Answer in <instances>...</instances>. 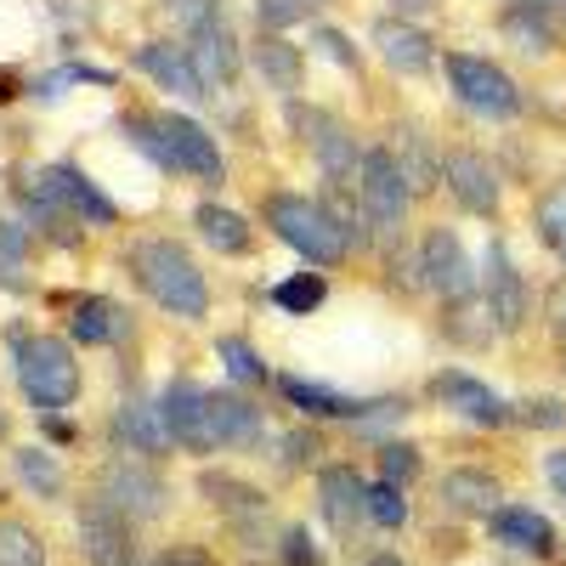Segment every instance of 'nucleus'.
<instances>
[{
  "mask_svg": "<svg viewBox=\"0 0 566 566\" xmlns=\"http://www.w3.org/2000/svg\"><path fill=\"white\" fill-rule=\"evenodd\" d=\"M216 357L227 363V374L239 386H266V363H261V352L244 340V335H221L216 340Z\"/></svg>",
  "mask_w": 566,
  "mask_h": 566,
  "instance_id": "34",
  "label": "nucleus"
},
{
  "mask_svg": "<svg viewBox=\"0 0 566 566\" xmlns=\"http://www.w3.org/2000/svg\"><path fill=\"white\" fill-rule=\"evenodd\" d=\"M193 227H199V239L216 255H250V244H255V227L239 210H227V205H199L193 210Z\"/></svg>",
  "mask_w": 566,
  "mask_h": 566,
  "instance_id": "28",
  "label": "nucleus"
},
{
  "mask_svg": "<svg viewBox=\"0 0 566 566\" xmlns=\"http://www.w3.org/2000/svg\"><path fill=\"white\" fill-rule=\"evenodd\" d=\"M442 181H448V193L459 199V210L470 216H499V170L476 154V148H453L442 159Z\"/></svg>",
  "mask_w": 566,
  "mask_h": 566,
  "instance_id": "15",
  "label": "nucleus"
},
{
  "mask_svg": "<svg viewBox=\"0 0 566 566\" xmlns=\"http://www.w3.org/2000/svg\"><path fill=\"white\" fill-rule=\"evenodd\" d=\"M18 386L40 413H57L80 397V357L63 335H18Z\"/></svg>",
  "mask_w": 566,
  "mask_h": 566,
  "instance_id": "3",
  "label": "nucleus"
},
{
  "mask_svg": "<svg viewBox=\"0 0 566 566\" xmlns=\"http://www.w3.org/2000/svg\"><path fill=\"white\" fill-rule=\"evenodd\" d=\"M108 437H114L119 453H130L142 464H159L176 448L170 431H165V419H159V402H148V397H125L114 408V419H108Z\"/></svg>",
  "mask_w": 566,
  "mask_h": 566,
  "instance_id": "13",
  "label": "nucleus"
},
{
  "mask_svg": "<svg viewBox=\"0 0 566 566\" xmlns=\"http://www.w3.org/2000/svg\"><path fill=\"white\" fill-rule=\"evenodd\" d=\"M187 57H193V74L205 85V97L216 85H232L239 80V40L227 34V23H210L193 34V45H187Z\"/></svg>",
  "mask_w": 566,
  "mask_h": 566,
  "instance_id": "23",
  "label": "nucleus"
},
{
  "mask_svg": "<svg viewBox=\"0 0 566 566\" xmlns=\"http://www.w3.org/2000/svg\"><path fill=\"white\" fill-rule=\"evenodd\" d=\"M165 12H170V23H181L187 34H199V29L221 23V0H165Z\"/></svg>",
  "mask_w": 566,
  "mask_h": 566,
  "instance_id": "39",
  "label": "nucleus"
},
{
  "mask_svg": "<svg viewBox=\"0 0 566 566\" xmlns=\"http://www.w3.org/2000/svg\"><path fill=\"white\" fill-rule=\"evenodd\" d=\"M317 205L328 210V221H335V227L346 232V244H352V250H363V244H368V221H363V205L352 199V187H340V181H328Z\"/></svg>",
  "mask_w": 566,
  "mask_h": 566,
  "instance_id": "31",
  "label": "nucleus"
},
{
  "mask_svg": "<svg viewBox=\"0 0 566 566\" xmlns=\"http://www.w3.org/2000/svg\"><path fill=\"white\" fill-rule=\"evenodd\" d=\"M125 328H130V312L119 301L85 295L69 312V346H114V340H125Z\"/></svg>",
  "mask_w": 566,
  "mask_h": 566,
  "instance_id": "22",
  "label": "nucleus"
},
{
  "mask_svg": "<svg viewBox=\"0 0 566 566\" xmlns=\"http://www.w3.org/2000/svg\"><path fill=\"white\" fill-rule=\"evenodd\" d=\"M250 63L261 69V80L272 85V91H283V97H295L301 91V80H306V57H301V45H290L283 34H255V45H250Z\"/></svg>",
  "mask_w": 566,
  "mask_h": 566,
  "instance_id": "26",
  "label": "nucleus"
},
{
  "mask_svg": "<svg viewBox=\"0 0 566 566\" xmlns=\"http://www.w3.org/2000/svg\"><path fill=\"white\" fill-rule=\"evenodd\" d=\"M154 566H221L205 544H165L159 555H154Z\"/></svg>",
  "mask_w": 566,
  "mask_h": 566,
  "instance_id": "44",
  "label": "nucleus"
},
{
  "mask_svg": "<svg viewBox=\"0 0 566 566\" xmlns=\"http://www.w3.org/2000/svg\"><path fill=\"white\" fill-rule=\"evenodd\" d=\"M488 533L510 549H522V555H555V527L527 504H499L488 515Z\"/></svg>",
  "mask_w": 566,
  "mask_h": 566,
  "instance_id": "25",
  "label": "nucleus"
},
{
  "mask_svg": "<svg viewBox=\"0 0 566 566\" xmlns=\"http://www.w3.org/2000/svg\"><path fill=\"white\" fill-rule=\"evenodd\" d=\"M544 317H549V328H555V335L566 340V277L555 283V290H549V301H544Z\"/></svg>",
  "mask_w": 566,
  "mask_h": 566,
  "instance_id": "46",
  "label": "nucleus"
},
{
  "mask_svg": "<svg viewBox=\"0 0 566 566\" xmlns=\"http://www.w3.org/2000/svg\"><path fill=\"white\" fill-rule=\"evenodd\" d=\"M544 476H549L555 499H566V448H549V453H544Z\"/></svg>",
  "mask_w": 566,
  "mask_h": 566,
  "instance_id": "47",
  "label": "nucleus"
},
{
  "mask_svg": "<svg viewBox=\"0 0 566 566\" xmlns=\"http://www.w3.org/2000/svg\"><path fill=\"white\" fill-rule=\"evenodd\" d=\"M154 130H159V148H165V170H176V176H199V181L221 187L227 165H221L216 136H210L199 119H187V114H154Z\"/></svg>",
  "mask_w": 566,
  "mask_h": 566,
  "instance_id": "7",
  "label": "nucleus"
},
{
  "mask_svg": "<svg viewBox=\"0 0 566 566\" xmlns=\"http://www.w3.org/2000/svg\"><path fill=\"white\" fill-rule=\"evenodd\" d=\"M538 239L549 244V255L566 266V181H555L538 199Z\"/></svg>",
  "mask_w": 566,
  "mask_h": 566,
  "instance_id": "35",
  "label": "nucleus"
},
{
  "mask_svg": "<svg viewBox=\"0 0 566 566\" xmlns=\"http://www.w3.org/2000/svg\"><path fill=\"white\" fill-rule=\"evenodd\" d=\"M386 148H391V159H397V170H402V181H408V193H413V199H419V193H431L437 176H442V159L431 154V142L402 125V130H391Z\"/></svg>",
  "mask_w": 566,
  "mask_h": 566,
  "instance_id": "27",
  "label": "nucleus"
},
{
  "mask_svg": "<svg viewBox=\"0 0 566 566\" xmlns=\"http://www.w3.org/2000/svg\"><path fill=\"white\" fill-rule=\"evenodd\" d=\"M413 476H419V448H413V442H386V448H380V482L408 488Z\"/></svg>",
  "mask_w": 566,
  "mask_h": 566,
  "instance_id": "37",
  "label": "nucleus"
},
{
  "mask_svg": "<svg viewBox=\"0 0 566 566\" xmlns=\"http://www.w3.org/2000/svg\"><path fill=\"white\" fill-rule=\"evenodd\" d=\"M261 216H266V227L277 232V239L290 244L295 255H306L312 266H340L352 255L346 232L328 221V210L317 199H306V193H272L261 205Z\"/></svg>",
  "mask_w": 566,
  "mask_h": 566,
  "instance_id": "2",
  "label": "nucleus"
},
{
  "mask_svg": "<svg viewBox=\"0 0 566 566\" xmlns=\"http://www.w3.org/2000/svg\"><path fill=\"white\" fill-rule=\"evenodd\" d=\"M499 29H504V40L515 45V52H527V57H549L560 45V29H555L544 0H510V7L499 12Z\"/></svg>",
  "mask_w": 566,
  "mask_h": 566,
  "instance_id": "19",
  "label": "nucleus"
},
{
  "mask_svg": "<svg viewBox=\"0 0 566 566\" xmlns=\"http://www.w3.org/2000/svg\"><path fill=\"white\" fill-rule=\"evenodd\" d=\"M374 45H380V57L397 74H424L437 63V40L424 29H413L408 18H380V23H374Z\"/></svg>",
  "mask_w": 566,
  "mask_h": 566,
  "instance_id": "20",
  "label": "nucleus"
},
{
  "mask_svg": "<svg viewBox=\"0 0 566 566\" xmlns=\"http://www.w3.org/2000/svg\"><path fill=\"white\" fill-rule=\"evenodd\" d=\"M357 205H363V221L374 239H402L408 227V181L391 159V148H363V170H357Z\"/></svg>",
  "mask_w": 566,
  "mask_h": 566,
  "instance_id": "4",
  "label": "nucleus"
},
{
  "mask_svg": "<svg viewBox=\"0 0 566 566\" xmlns=\"http://www.w3.org/2000/svg\"><path fill=\"white\" fill-rule=\"evenodd\" d=\"M136 69H142V74H154V85H165L170 97H181V103H205V85H199V74H193V57H187L181 45H170V40L136 45Z\"/></svg>",
  "mask_w": 566,
  "mask_h": 566,
  "instance_id": "17",
  "label": "nucleus"
},
{
  "mask_svg": "<svg viewBox=\"0 0 566 566\" xmlns=\"http://www.w3.org/2000/svg\"><path fill=\"white\" fill-rule=\"evenodd\" d=\"M74 533H80V555L91 566H136V533L103 493L80 504Z\"/></svg>",
  "mask_w": 566,
  "mask_h": 566,
  "instance_id": "10",
  "label": "nucleus"
},
{
  "mask_svg": "<svg viewBox=\"0 0 566 566\" xmlns=\"http://www.w3.org/2000/svg\"><path fill=\"white\" fill-rule=\"evenodd\" d=\"M482 301H488V317H493V328H499V335H522V323H527L533 301H527V283H522V272H515V261H510V250H504L499 239L488 244V277H482Z\"/></svg>",
  "mask_w": 566,
  "mask_h": 566,
  "instance_id": "12",
  "label": "nucleus"
},
{
  "mask_svg": "<svg viewBox=\"0 0 566 566\" xmlns=\"http://www.w3.org/2000/svg\"><path fill=\"white\" fill-rule=\"evenodd\" d=\"M448 85H453V97L482 119H515L522 114V85L476 52H448Z\"/></svg>",
  "mask_w": 566,
  "mask_h": 566,
  "instance_id": "5",
  "label": "nucleus"
},
{
  "mask_svg": "<svg viewBox=\"0 0 566 566\" xmlns=\"http://www.w3.org/2000/svg\"><path fill=\"white\" fill-rule=\"evenodd\" d=\"M317 453H323L317 431H290V437H283V464H290V470H301V464H317Z\"/></svg>",
  "mask_w": 566,
  "mask_h": 566,
  "instance_id": "43",
  "label": "nucleus"
},
{
  "mask_svg": "<svg viewBox=\"0 0 566 566\" xmlns=\"http://www.w3.org/2000/svg\"><path fill=\"white\" fill-rule=\"evenodd\" d=\"M419 283H424V290H437L448 306L476 295V266H470V255H464L453 227H431V232H424V244H419Z\"/></svg>",
  "mask_w": 566,
  "mask_h": 566,
  "instance_id": "11",
  "label": "nucleus"
},
{
  "mask_svg": "<svg viewBox=\"0 0 566 566\" xmlns=\"http://www.w3.org/2000/svg\"><path fill=\"white\" fill-rule=\"evenodd\" d=\"M312 7H317V0H312Z\"/></svg>",
  "mask_w": 566,
  "mask_h": 566,
  "instance_id": "52",
  "label": "nucleus"
},
{
  "mask_svg": "<svg viewBox=\"0 0 566 566\" xmlns=\"http://www.w3.org/2000/svg\"><path fill=\"white\" fill-rule=\"evenodd\" d=\"M544 7H555V0H544Z\"/></svg>",
  "mask_w": 566,
  "mask_h": 566,
  "instance_id": "51",
  "label": "nucleus"
},
{
  "mask_svg": "<svg viewBox=\"0 0 566 566\" xmlns=\"http://www.w3.org/2000/svg\"><path fill=\"white\" fill-rule=\"evenodd\" d=\"M306 12H312V0H255V18H261L266 34H283L290 23H301Z\"/></svg>",
  "mask_w": 566,
  "mask_h": 566,
  "instance_id": "40",
  "label": "nucleus"
},
{
  "mask_svg": "<svg viewBox=\"0 0 566 566\" xmlns=\"http://www.w3.org/2000/svg\"><path fill=\"white\" fill-rule=\"evenodd\" d=\"M130 272H136L142 290H148V301L165 306L170 317L199 323L210 312V283H205L199 261L187 255L176 239H142V244H130Z\"/></svg>",
  "mask_w": 566,
  "mask_h": 566,
  "instance_id": "1",
  "label": "nucleus"
},
{
  "mask_svg": "<svg viewBox=\"0 0 566 566\" xmlns=\"http://www.w3.org/2000/svg\"><path fill=\"white\" fill-rule=\"evenodd\" d=\"M363 566H408V560H397V555H368Z\"/></svg>",
  "mask_w": 566,
  "mask_h": 566,
  "instance_id": "49",
  "label": "nucleus"
},
{
  "mask_svg": "<svg viewBox=\"0 0 566 566\" xmlns=\"http://www.w3.org/2000/svg\"><path fill=\"white\" fill-rule=\"evenodd\" d=\"M97 493L125 515V522L136 527V522H159V515L170 510V482L159 476L154 464H142V459H108L103 464V482H97Z\"/></svg>",
  "mask_w": 566,
  "mask_h": 566,
  "instance_id": "6",
  "label": "nucleus"
},
{
  "mask_svg": "<svg viewBox=\"0 0 566 566\" xmlns=\"http://www.w3.org/2000/svg\"><path fill=\"white\" fill-rule=\"evenodd\" d=\"M290 119H295V130L306 136V148H312V159L323 165V176L340 181V187H352L357 170H363V148H357L352 125L335 119V114H323V108H290Z\"/></svg>",
  "mask_w": 566,
  "mask_h": 566,
  "instance_id": "8",
  "label": "nucleus"
},
{
  "mask_svg": "<svg viewBox=\"0 0 566 566\" xmlns=\"http://www.w3.org/2000/svg\"><path fill=\"white\" fill-rule=\"evenodd\" d=\"M277 391L290 397L306 419H352V424H363V413H368L363 397H346L335 386H317V380H306V374H277Z\"/></svg>",
  "mask_w": 566,
  "mask_h": 566,
  "instance_id": "21",
  "label": "nucleus"
},
{
  "mask_svg": "<svg viewBox=\"0 0 566 566\" xmlns=\"http://www.w3.org/2000/svg\"><path fill=\"white\" fill-rule=\"evenodd\" d=\"M442 504L453 510V515H488L504 504V488H499V476L493 470H476V464H459V470H448L442 476Z\"/></svg>",
  "mask_w": 566,
  "mask_h": 566,
  "instance_id": "24",
  "label": "nucleus"
},
{
  "mask_svg": "<svg viewBox=\"0 0 566 566\" xmlns=\"http://www.w3.org/2000/svg\"><path fill=\"white\" fill-rule=\"evenodd\" d=\"M431 397H437L442 408H453L459 419H470V424H488V431H499V424L515 419L510 402H504L493 386H482L476 374H464V368H442L437 380H431Z\"/></svg>",
  "mask_w": 566,
  "mask_h": 566,
  "instance_id": "14",
  "label": "nucleus"
},
{
  "mask_svg": "<svg viewBox=\"0 0 566 566\" xmlns=\"http://www.w3.org/2000/svg\"><path fill=\"white\" fill-rule=\"evenodd\" d=\"M323 295H328L323 272H295V277H283L277 290H272V306H283V312L306 317V312H317V306H323Z\"/></svg>",
  "mask_w": 566,
  "mask_h": 566,
  "instance_id": "33",
  "label": "nucleus"
},
{
  "mask_svg": "<svg viewBox=\"0 0 566 566\" xmlns=\"http://www.w3.org/2000/svg\"><path fill=\"white\" fill-rule=\"evenodd\" d=\"M317 504L328 515V527H340V533H357L368 522V482L357 476L352 464H323V476H317Z\"/></svg>",
  "mask_w": 566,
  "mask_h": 566,
  "instance_id": "16",
  "label": "nucleus"
},
{
  "mask_svg": "<svg viewBox=\"0 0 566 566\" xmlns=\"http://www.w3.org/2000/svg\"><path fill=\"white\" fill-rule=\"evenodd\" d=\"M29 255V232L18 221H0V277H18Z\"/></svg>",
  "mask_w": 566,
  "mask_h": 566,
  "instance_id": "41",
  "label": "nucleus"
},
{
  "mask_svg": "<svg viewBox=\"0 0 566 566\" xmlns=\"http://www.w3.org/2000/svg\"><path fill=\"white\" fill-rule=\"evenodd\" d=\"M210 424H216V448H255L266 437V413L244 391H210Z\"/></svg>",
  "mask_w": 566,
  "mask_h": 566,
  "instance_id": "18",
  "label": "nucleus"
},
{
  "mask_svg": "<svg viewBox=\"0 0 566 566\" xmlns=\"http://www.w3.org/2000/svg\"><path fill=\"white\" fill-rule=\"evenodd\" d=\"M510 413L522 424H533V431H560L566 424V402L560 397H527V402H515Z\"/></svg>",
  "mask_w": 566,
  "mask_h": 566,
  "instance_id": "38",
  "label": "nucleus"
},
{
  "mask_svg": "<svg viewBox=\"0 0 566 566\" xmlns=\"http://www.w3.org/2000/svg\"><path fill=\"white\" fill-rule=\"evenodd\" d=\"M199 493H205L221 515H232V522H261V515H266V493L250 488V482H239V476H227V470H205Z\"/></svg>",
  "mask_w": 566,
  "mask_h": 566,
  "instance_id": "29",
  "label": "nucleus"
},
{
  "mask_svg": "<svg viewBox=\"0 0 566 566\" xmlns=\"http://www.w3.org/2000/svg\"><path fill=\"white\" fill-rule=\"evenodd\" d=\"M12 470H18V482L34 488L40 499H57L63 493V464L45 453V448H18L12 453Z\"/></svg>",
  "mask_w": 566,
  "mask_h": 566,
  "instance_id": "30",
  "label": "nucleus"
},
{
  "mask_svg": "<svg viewBox=\"0 0 566 566\" xmlns=\"http://www.w3.org/2000/svg\"><path fill=\"white\" fill-rule=\"evenodd\" d=\"M368 522H374V527H386V533H397V527L408 522V499H402V488L374 482V488H368Z\"/></svg>",
  "mask_w": 566,
  "mask_h": 566,
  "instance_id": "36",
  "label": "nucleus"
},
{
  "mask_svg": "<svg viewBox=\"0 0 566 566\" xmlns=\"http://www.w3.org/2000/svg\"><path fill=\"white\" fill-rule=\"evenodd\" d=\"M317 45H323V52L335 57L340 69H352V74H357V63H363V57H357V45H352L340 29H317Z\"/></svg>",
  "mask_w": 566,
  "mask_h": 566,
  "instance_id": "45",
  "label": "nucleus"
},
{
  "mask_svg": "<svg viewBox=\"0 0 566 566\" xmlns=\"http://www.w3.org/2000/svg\"><path fill=\"white\" fill-rule=\"evenodd\" d=\"M397 7H402V12H419V7H424V0H397Z\"/></svg>",
  "mask_w": 566,
  "mask_h": 566,
  "instance_id": "50",
  "label": "nucleus"
},
{
  "mask_svg": "<svg viewBox=\"0 0 566 566\" xmlns=\"http://www.w3.org/2000/svg\"><path fill=\"white\" fill-rule=\"evenodd\" d=\"M283 566H323V555H317V544H312L306 527H290V533H283Z\"/></svg>",
  "mask_w": 566,
  "mask_h": 566,
  "instance_id": "42",
  "label": "nucleus"
},
{
  "mask_svg": "<svg viewBox=\"0 0 566 566\" xmlns=\"http://www.w3.org/2000/svg\"><path fill=\"white\" fill-rule=\"evenodd\" d=\"M0 566H45V538L29 522H0Z\"/></svg>",
  "mask_w": 566,
  "mask_h": 566,
  "instance_id": "32",
  "label": "nucleus"
},
{
  "mask_svg": "<svg viewBox=\"0 0 566 566\" xmlns=\"http://www.w3.org/2000/svg\"><path fill=\"white\" fill-rule=\"evenodd\" d=\"M159 419L181 453H216V424H210V391L199 380H170L159 397Z\"/></svg>",
  "mask_w": 566,
  "mask_h": 566,
  "instance_id": "9",
  "label": "nucleus"
},
{
  "mask_svg": "<svg viewBox=\"0 0 566 566\" xmlns=\"http://www.w3.org/2000/svg\"><path fill=\"white\" fill-rule=\"evenodd\" d=\"M45 431H52V442H74V424L57 419V413H45Z\"/></svg>",
  "mask_w": 566,
  "mask_h": 566,
  "instance_id": "48",
  "label": "nucleus"
}]
</instances>
